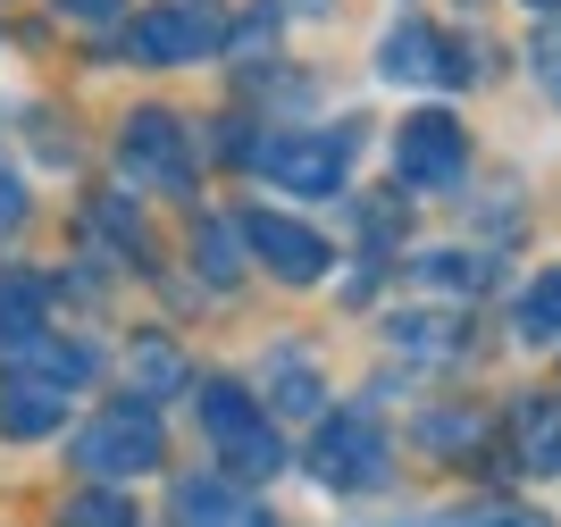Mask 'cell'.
Wrapping results in <instances>:
<instances>
[{
    "label": "cell",
    "instance_id": "2e32d148",
    "mask_svg": "<svg viewBox=\"0 0 561 527\" xmlns=\"http://www.w3.org/2000/svg\"><path fill=\"white\" fill-rule=\"evenodd\" d=\"M512 326L528 335V344H553V335H561V268L528 276V294L512 301Z\"/></svg>",
    "mask_w": 561,
    "mask_h": 527
},
{
    "label": "cell",
    "instance_id": "d4e9b609",
    "mask_svg": "<svg viewBox=\"0 0 561 527\" xmlns=\"http://www.w3.org/2000/svg\"><path fill=\"white\" fill-rule=\"evenodd\" d=\"M461 527H545V519H537V511H469Z\"/></svg>",
    "mask_w": 561,
    "mask_h": 527
},
{
    "label": "cell",
    "instance_id": "6da1fadb",
    "mask_svg": "<svg viewBox=\"0 0 561 527\" xmlns=\"http://www.w3.org/2000/svg\"><path fill=\"white\" fill-rule=\"evenodd\" d=\"M160 452H168V436H160V411L151 402H110V411L76 436V469H93L101 485H117V478H142V469H160Z\"/></svg>",
    "mask_w": 561,
    "mask_h": 527
},
{
    "label": "cell",
    "instance_id": "277c9868",
    "mask_svg": "<svg viewBox=\"0 0 561 527\" xmlns=\"http://www.w3.org/2000/svg\"><path fill=\"white\" fill-rule=\"evenodd\" d=\"M227 34H218V9L210 0H160V9H142L135 25H126V50H135L142 68H185V59H202V50H218Z\"/></svg>",
    "mask_w": 561,
    "mask_h": 527
},
{
    "label": "cell",
    "instance_id": "ba28073f",
    "mask_svg": "<svg viewBox=\"0 0 561 527\" xmlns=\"http://www.w3.org/2000/svg\"><path fill=\"white\" fill-rule=\"evenodd\" d=\"M377 68L394 76V84H461V50L436 34V25H420V18H394L386 25V43H377Z\"/></svg>",
    "mask_w": 561,
    "mask_h": 527
},
{
    "label": "cell",
    "instance_id": "52a82bcc",
    "mask_svg": "<svg viewBox=\"0 0 561 527\" xmlns=\"http://www.w3.org/2000/svg\"><path fill=\"white\" fill-rule=\"evenodd\" d=\"M117 168H126L135 184L185 193V184H193V135L168 110H135V117H126V135H117Z\"/></svg>",
    "mask_w": 561,
    "mask_h": 527
},
{
    "label": "cell",
    "instance_id": "cb8c5ba5",
    "mask_svg": "<svg viewBox=\"0 0 561 527\" xmlns=\"http://www.w3.org/2000/svg\"><path fill=\"white\" fill-rule=\"evenodd\" d=\"M427 436H436V444H445V452H453V444H478V419H436V427H427Z\"/></svg>",
    "mask_w": 561,
    "mask_h": 527
},
{
    "label": "cell",
    "instance_id": "ac0fdd59",
    "mask_svg": "<svg viewBox=\"0 0 561 527\" xmlns=\"http://www.w3.org/2000/svg\"><path fill=\"white\" fill-rule=\"evenodd\" d=\"M59 527H135V511L117 503V494H68V503H59Z\"/></svg>",
    "mask_w": 561,
    "mask_h": 527
},
{
    "label": "cell",
    "instance_id": "484cf974",
    "mask_svg": "<svg viewBox=\"0 0 561 527\" xmlns=\"http://www.w3.org/2000/svg\"><path fill=\"white\" fill-rule=\"evenodd\" d=\"M59 9H68V18H84V25H101V18H117L126 0H59Z\"/></svg>",
    "mask_w": 561,
    "mask_h": 527
},
{
    "label": "cell",
    "instance_id": "44dd1931",
    "mask_svg": "<svg viewBox=\"0 0 561 527\" xmlns=\"http://www.w3.org/2000/svg\"><path fill=\"white\" fill-rule=\"evenodd\" d=\"M202 260H210V276H218V285L234 276V243H227V227H202Z\"/></svg>",
    "mask_w": 561,
    "mask_h": 527
},
{
    "label": "cell",
    "instance_id": "7a4b0ae2",
    "mask_svg": "<svg viewBox=\"0 0 561 527\" xmlns=\"http://www.w3.org/2000/svg\"><path fill=\"white\" fill-rule=\"evenodd\" d=\"M202 436L218 444V460L234 478H277L285 469L277 436H268V419H260V402L243 386H202Z\"/></svg>",
    "mask_w": 561,
    "mask_h": 527
},
{
    "label": "cell",
    "instance_id": "e0dca14e",
    "mask_svg": "<svg viewBox=\"0 0 561 527\" xmlns=\"http://www.w3.org/2000/svg\"><path fill=\"white\" fill-rule=\"evenodd\" d=\"M519 460H528V469H561V402H519Z\"/></svg>",
    "mask_w": 561,
    "mask_h": 527
},
{
    "label": "cell",
    "instance_id": "5bb4252c",
    "mask_svg": "<svg viewBox=\"0 0 561 527\" xmlns=\"http://www.w3.org/2000/svg\"><path fill=\"white\" fill-rule=\"evenodd\" d=\"M386 335H394V352H411V360H461V344H469V326L436 319V310H402Z\"/></svg>",
    "mask_w": 561,
    "mask_h": 527
},
{
    "label": "cell",
    "instance_id": "8992f818",
    "mask_svg": "<svg viewBox=\"0 0 561 527\" xmlns=\"http://www.w3.org/2000/svg\"><path fill=\"white\" fill-rule=\"evenodd\" d=\"M469 168V142L461 126H453L445 110H420L411 126H394V176L411 184V193H453Z\"/></svg>",
    "mask_w": 561,
    "mask_h": 527
},
{
    "label": "cell",
    "instance_id": "603a6c76",
    "mask_svg": "<svg viewBox=\"0 0 561 527\" xmlns=\"http://www.w3.org/2000/svg\"><path fill=\"white\" fill-rule=\"evenodd\" d=\"M268 43H277V18H243V34H234V50L252 59V50H268Z\"/></svg>",
    "mask_w": 561,
    "mask_h": 527
},
{
    "label": "cell",
    "instance_id": "3957f363",
    "mask_svg": "<svg viewBox=\"0 0 561 527\" xmlns=\"http://www.w3.org/2000/svg\"><path fill=\"white\" fill-rule=\"evenodd\" d=\"M386 469H394V452L377 436V419H360V411H335L319 427V444H310V478L335 485V494H369Z\"/></svg>",
    "mask_w": 561,
    "mask_h": 527
},
{
    "label": "cell",
    "instance_id": "83f0119b",
    "mask_svg": "<svg viewBox=\"0 0 561 527\" xmlns=\"http://www.w3.org/2000/svg\"><path fill=\"white\" fill-rule=\"evenodd\" d=\"M528 9H561V0H528Z\"/></svg>",
    "mask_w": 561,
    "mask_h": 527
},
{
    "label": "cell",
    "instance_id": "9a60e30c",
    "mask_svg": "<svg viewBox=\"0 0 561 527\" xmlns=\"http://www.w3.org/2000/svg\"><path fill=\"white\" fill-rule=\"evenodd\" d=\"M126 377H135V402H168V393L185 386L193 368L176 360V344H160V335H142V344H135V360H126Z\"/></svg>",
    "mask_w": 561,
    "mask_h": 527
},
{
    "label": "cell",
    "instance_id": "5b68a950",
    "mask_svg": "<svg viewBox=\"0 0 561 527\" xmlns=\"http://www.w3.org/2000/svg\"><path fill=\"white\" fill-rule=\"evenodd\" d=\"M352 126H335V135H277V142H252V168L268 184H285V193H335L352 168Z\"/></svg>",
    "mask_w": 561,
    "mask_h": 527
},
{
    "label": "cell",
    "instance_id": "4316f807",
    "mask_svg": "<svg viewBox=\"0 0 561 527\" xmlns=\"http://www.w3.org/2000/svg\"><path fill=\"white\" fill-rule=\"evenodd\" d=\"M294 9H328V0H294Z\"/></svg>",
    "mask_w": 561,
    "mask_h": 527
},
{
    "label": "cell",
    "instance_id": "d6986e66",
    "mask_svg": "<svg viewBox=\"0 0 561 527\" xmlns=\"http://www.w3.org/2000/svg\"><path fill=\"white\" fill-rule=\"evenodd\" d=\"M420 276H427V285H445V294H453V285H461V294H478V285H486V268H478L469 252H427Z\"/></svg>",
    "mask_w": 561,
    "mask_h": 527
},
{
    "label": "cell",
    "instance_id": "8fae6325",
    "mask_svg": "<svg viewBox=\"0 0 561 527\" xmlns=\"http://www.w3.org/2000/svg\"><path fill=\"white\" fill-rule=\"evenodd\" d=\"M43 310H50V285H43V276H34V268H0V360L25 352L50 326Z\"/></svg>",
    "mask_w": 561,
    "mask_h": 527
},
{
    "label": "cell",
    "instance_id": "7402d4cb",
    "mask_svg": "<svg viewBox=\"0 0 561 527\" xmlns=\"http://www.w3.org/2000/svg\"><path fill=\"white\" fill-rule=\"evenodd\" d=\"M18 227H25V184L0 176V234H18Z\"/></svg>",
    "mask_w": 561,
    "mask_h": 527
},
{
    "label": "cell",
    "instance_id": "9c48e42d",
    "mask_svg": "<svg viewBox=\"0 0 561 527\" xmlns=\"http://www.w3.org/2000/svg\"><path fill=\"white\" fill-rule=\"evenodd\" d=\"M243 243H252V260H260V268H277L285 285L328 276V234L294 227V218H277V209H252V218H243Z\"/></svg>",
    "mask_w": 561,
    "mask_h": 527
},
{
    "label": "cell",
    "instance_id": "30bf717a",
    "mask_svg": "<svg viewBox=\"0 0 561 527\" xmlns=\"http://www.w3.org/2000/svg\"><path fill=\"white\" fill-rule=\"evenodd\" d=\"M176 527H277V519L227 478H185L176 485Z\"/></svg>",
    "mask_w": 561,
    "mask_h": 527
},
{
    "label": "cell",
    "instance_id": "4fadbf2b",
    "mask_svg": "<svg viewBox=\"0 0 561 527\" xmlns=\"http://www.w3.org/2000/svg\"><path fill=\"white\" fill-rule=\"evenodd\" d=\"M260 402H277V411L310 419L319 402H328V386L310 377V360H302V352L285 344V352H268V360H260Z\"/></svg>",
    "mask_w": 561,
    "mask_h": 527
},
{
    "label": "cell",
    "instance_id": "7c38bea8",
    "mask_svg": "<svg viewBox=\"0 0 561 527\" xmlns=\"http://www.w3.org/2000/svg\"><path fill=\"white\" fill-rule=\"evenodd\" d=\"M59 419H68V402H59V386H43V377H9V386H0V436H50V427H59Z\"/></svg>",
    "mask_w": 561,
    "mask_h": 527
},
{
    "label": "cell",
    "instance_id": "ffe728a7",
    "mask_svg": "<svg viewBox=\"0 0 561 527\" xmlns=\"http://www.w3.org/2000/svg\"><path fill=\"white\" fill-rule=\"evenodd\" d=\"M528 68H537V84L561 101V25H545L537 34V50H528Z\"/></svg>",
    "mask_w": 561,
    "mask_h": 527
}]
</instances>
